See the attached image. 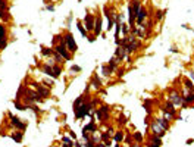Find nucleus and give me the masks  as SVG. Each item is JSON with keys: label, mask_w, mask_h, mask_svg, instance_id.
<instances>
[{"label": "nucleus", "mask_w": 194, "mask_h": 147, "mask_svg": "<svg viewBox=\"0 0 194 147\" xmlns=\"http://www.w3.org/2000/svg\"><path fill=\"white\" fill-rule=\"evenodd\" d=\"M94 35H100L101 34V18L97 16L96 18V22H94Z\"/></svg>", "instance_id": "nucleus-12"}, {"label": "nucleus", "mask_w": 194, "mask_h": 147, "mask_svg": "<svg viewBox=\"0 0 194 147\" xmlns=\"http://www.w3.org/2000/svg\"><path fill=\"white\" fill-rule=\"evenodd\" d=\"M91 109H93V107H91V104H90V102H88V99L85 97V100H84V102H82L81 104H79L78 107H74L75 118H76V119H81V118H84L85 115H88L90 112H93Z\"/></svg>", "instance_id": "nucleus-1"}, {"label": "nucleus", "mask_w": 194, "mask_h": 147, "mask_svg": "<svg viewBox=\"0 0 194 147\" xmlns=\"http://www.w3.org/2000/svg\"><path fill=\"white\" fill-rule=\"evenodd\" d=\"M46 9H47V10H50V12H53V10H54V6H53V5H47Z\"/></svg>", "instance_id": "nucleus-39"}, {"label": "nucleus", "mask_w": 194, "mask_h": 147, "mask_svg": "<svg viewBox=\"0 0 194 147\" xmlns=\"http://www.w3.org/2000/svg\"><path fill=\"white\" fill-rule=\"evenodd\" d=\"M0 9H2V10H6V12H8V5H6V2H5V0H0Z\"/></svg>", "instance_id": "nucleus-32"}, {"label": "nucleus", "mask_w": 194, "mask_h": 147, "mask_svg": "<svg viewBox=\"0 0 194 147\" xmlns=\"http://www.w3.org/2000/svg\"><path fill=\"white\" fill-rule=\"evenodd\" d=\"M113 140H115V143H122L124 141V131H116L113 134Z\"/></svg>", "instance_id": "nucleus-18"}, {"label": "nucleus", "mask_w": 194, "mask_h": 147, "mask_svg": "<svg viewBox=\"0 0 194 147\" xmlns=\"http://www.w3.org/2000/svg\"><path fill=\"white\" fill-rule=\"evenodd\" d=\"M116 65H118V59H116V57L113 56V57H112V59L109 61V63H107V66H109L110 69H112V72H113V71L116 69Z\"/></svg>", "instance_id": "nucleus-20"}, {"label": "nucleus", "mask_w": 194, "mask_h": 147, "mask_svg": "<svg viewBox=\"0 0 194 147\" xmlns=\"http://www.w3.org/2000/svg\"><path fill=\"white\" fill-rule=\"evenodd\" d=\"M51 68H53V75H54V78H58L60 75V72H62L60 66L59 65H51Z\"/></svg>", "instance_id": "nucleus-24"}, {"label": "nucleus", "mask_w": 194, "mask_h": 147, "mask_svg": "<svg viewBox=\"0 0 194 147\" xmlns=\"http://www.w3.org/2000/svg\"><path fill=\"white\" fill-rule=\"evenodd\" d=\"M54 52L59 53L60 56L63 57V61H71V53L68 50L65 41H60L59 44H56V46H54Z\"/></svg>", "instance_id": "nucleus-2"}, {"label": "nucleus", "mask_w": 194, "mask_h": 147, "mask_svg": "<svg viewBox=\"0 0 194 147\" xmlns=\"http://www.w3.org/2000/svg\"><path fill=\"white\" fill-rule=\"evenodd\" d=\"M41 53L44 56H51V54H53V50L49 49V47H41Z\"/></svg>", "instance_id": "nucleus-26"}, {"label": "nucleus", "mask_w": 194, "mask_h": 147, "mask_svg": "<svg viewBox=\"0 0 194 147\" xmlns=\"http://www.w3.org/2000/svg\"><path fill=\"white\" fill-rule=\"evenodd\" d=\"M156 122H157V124H159L165 131H168L169 127H171V125H169V121H166L165 118H159V119H156Z\"/></svg>", "instance_id": "nucleus-16"}, {"label": "nucleus", "mask_w": 194, "mask_h": 147, "mask_svg": "<svg viewBox=\"0 0 194 147\" xmlns=\"http://www.w3.org/2000/svg\"><path fill=\"white\" fill-rule=\"evenodd\" d=\"M132 137H134V140L138 143V144H141V143H143V140H144L143 134H141V132H138V131H137V132H134V135H132Z\"/></svg>", "instance_id": "nucleus-21"}, {"label": "nucleus", "mask_w": 194, "mask_h": 147, "mask_svg": "<svg viewBox=\"0 0 194 147\" xmlns=\"http://www.w3.org/2000/svg\"><path fill=\"white\" fill-rule=\"evenodd\" d=\"M118 124H119V125H125V124H127V118H125V116H119V118H118Z\"/></svg>", "instance_id": "nucleus-34"}, {"label": "nucleus", "mask_w": 194, "mask_h": 147, "mask_svg": "<svg viewBox=\"0 0 194 147\" xmlns=\"http://www.w3.org/2000/svg\"><path fill=\"white\" fill-rule=\"evenodd\" d=\"M3 37H6V28L0 24V38H3Z\"/></svg>", "instance_id": "nucleus-30"}, {"label": "nucleus", "mask_w": 194, "mask_h": 147, "mask_svg": "<svg viewBox=\"0 0 194 147\" xmlns=\"http://www.w3.org/2000/svg\"><path fill=\"white\" fill-rule=\"evenodd\" d=\"M147 18V9L146 8H141L138 10V13H137V19H135V22L138 24V26L143 25V21Z\"/></svg>", "instance_id": "nucleus-10"}, {"label": "nucleus", "mask_w": 194, "mask_h": 147, "mask_svg": "<svg viewBox=\"0 0 194 147\" xmlns=\"http://www.w3.org/2000/svg\"><path fill=\"white\" fill-rule=\"evenodd\" d=\"M53 56H54V59H56V62H60V61H63V57L60 56L59 53H56L54 50H53Z\"/></svg>", "instance_id": "nucleus-35"}, {"label": "nucleus", "mask_w": 194, "mask_h": 147, "mask_svg": "<svg viewBox=\"0 0 194 147\" xmlns=\"http://www.w3.org/2000/svg\"><path fill=\"white\" fill-rule=\"evenodd\" d=\"M6 46H8V40H6V37L0 38V50H3V49H5Z\"/></svg>", "instance_id": "nucleus-28"}, {"label": "nucleus", "mask_w": 194, "mask_h": 147, "mask_svg": "<svg viewBox=\"0 0 194 147\" xmlns=\"http://www.w3.org/2000/svg\"><path fill=\"white\" fill-rule=\"evenodd\" d=\"M94 22H96V18H94L93 15L87 13V15L84 16V24H85L87 33H88V31H94Z\"/></svg>", "instance_id": "nucleus-8"}, {"label": "nucleus", "mask_w": 194, "mask_h": 147, "mask_svg": "<svg viewBox=\"0 0 194 147\" xmlns=\"http://www.w3.org/2000/svg\"><path fill=\"white\" fill-rule=\"evenodd\" d=\"M75 147H82V144H81L79 141H76V143H75Z\"/></svg>", "instance_id": "nucleus-43"}, {"label": "nucleus", "mask_w": 194, "mask_h": 147, "mask_svg": "<svg viewBox=\"0 0 194 147\" xmlns=\"http://www.w3.org/2000/svg\"><path fill=\"white\" fill-rule=\"evenodd\" d=\"M76 28H78V31L81 33L82 37H85V38L88 37V33H87V30L84 28V25H82V22H81V21H78V22H76Z\"/></svg>", "instance_id": "nucleus-17"}, {"label": "nucleus", "mask_w": 194, "mask_h": 147, "mask_svg": "<svg viewBox=\"0 0 194 147\" xmlns=\"http://www.w3.org/2000/svg\"><path fill=\"white\" fill-rule=\"evenodd\" d=\"M43 72H44L47 77L54 78V75H53V68H51V65H49V63H44V65H43Z\"/></svg>", "instance_id": "nucleus-13"}, {"label": "nucleus", "mask_w": 194, "mask_h": 147, "mask_svg": "<svg viewBox=\"0 0 194 147\" xmlns=\"http://www.w3.org/2000/svg\"><path fill=\"white\" fill-rule=\"evenodd\" d=\"M162 143H156V141H149V144H147V147H160Z\"/></svg>", "instance_id": "nucleus-33"}, {"label": "nucleus", "mask_w": 194, "mask_h": 147, "mask_svg": "<svg viewBox=\"0 0 194 147\" xmlns=\"http://www.w3.org/2000/svg\"><path fill=\"white\" fill-rule=\"evenodd\" d=\"M35 91H37L38 94L41 96L43 99H44V97H49V96H50V91H49V88H44L43 85H38V84H37V87H35Z\"/></svg>", "instance_id": "nucleus-11"}, {"label": "nucleus", "mask_w": 194, "mask_h": 147, "mask_svg": "<svg viewBox=\"0 0 194 147\" xmlns=\"http://www.w3.org/2000/svg\"><path fill=\"white\" fill-rule=\"evenodd\" d=\"M165 13H166L165 10H157V12H156V15H154V19H156V21H162L163 16H165Z\"/></svg>", "instance_id": "nucleus-25"}, {"label": "nucleus", "mask_w": 194, "mask_h": 147, "mask_svg": "<svg viewBox=\"0 0 194 147\" xmlns=\"http://www.w3.org/2000/svg\"><path fill=\"white\" fill-rule=\"evenodd\" d=\"M109 112H110V107L107 104H103L100 109H96V110H94V113L97 115V119L101 121V122H104L109 118Z\"/></svg>", "instance_id": "nucleus-3"}, {"label": "nucleus", "mask_w": 194, "mask_h": 147, "mask_svg": "<svg viewBox=\"0 0 194 147\" xmlns=\"http://www.w3.org/2000/svg\"><path fill=\"white\" fill-rule=\"evenodd\" d=\"M190 77H191V79H193V82H194V74H190Z\"/></svg>", "instance_id": "nucleus-44"}, {"label": "nucleus", "mask_w": 194, "mask_h": 147, "mask_svg": "<svg viewBox=\"0 0 194 147\" xmlns=\"http://www.w3.org/2000/svg\"><path fill=\"white\" fill-rule=\"evenodd\" d=\"M62 141L65 143V144H68L69 147H72L74 144H72V141H71V138H68V137H62Z\"/></svg>", "instance_id": "nucleus-31"}, {"label": "nucleus", "mask_w": 194, "mask_h": 147, "mask_svg": "<svg viewBox=\"0 0 194 147\" xmlns=\"http://www.w3.org/2000/svg\"><path fill=\"white\" fill-rule=\"evenodd\" d=\"M13 104H15V107H16L18 110H25V109H28V104L19 103V100H15V102H13Z\"/></svg>", "instance_id": "nucleus-22"}, {"label": "nucleus", "mask_w": 194, "mask_h": 147, "mask_svg": "<svg viewBox=\"0 0 194 147\" xmlns=\"http://www.w3.org/2000/svg\"><path fill=\"white\" fill-rule=\"evenodd\" d=\"M72 72H81V66H78V65H74L72 68H71Z\"/></svg>", "instance_id": "nucleus-36"}, {"label": "nucleus", "mask_w": 194, "mask_h": 147, "mask_svg": "<svg viewBox=\"0 0 194 147\" xmlns=\"http://www.w3.org/2000/svg\"><path fill=\"white\" fill-rule=\"evenodd\" d=\"M150 128H152L153 135H157V137H160V138L163 137V135H165V134H166V131L163 130L160 125H159V124L156 122V119H154V121H153L152 124H150Z\"/></svg>", "instance_id": "nucleus-7"}, {"label": "nucleus", "mask_w": 194, "mask_h": 147, "mask_svg": "<svg viewBox=\"0 0 194 147\" xmlns=\"http://www.w3.org/2000/svg\"><path fill=\"white\" fill-rule=\"evenodd\" d=\"M62 147H69V146H68V144H63V146H62Z\"/></svg>", "instance_id": "nucleus-46"}, {"label": "nucleus", "mask_w": 194, "mask_h": 147, "mask_svg": "<svg viewBox=\"0 0 194 147\" xmlns=\"http://www.w3.org/2000/svg\"><path fill=\"white\" fill-rule=\"evenodd\" d=\"M101 74H103L104 77H109L110 74H112V69H110L107 65H103V66H101Z\"/></svg>", "instance_id": "nucleus-23"}, {"label": "nucleus", "mask_w": 194, "mask_h": 147, "mask_svg": "<svg viewBox=\"0 0 194 147\" xmlns=\"http://www.w3.org/2000/svg\"><path fill=\"white\" fill-rule=\"evenodd\" d=\"M163 118H165L166 121H172V119H174V115H172V113H169V112H165V110H163Z\"/></svg>", "instance_id": "nucleus-29"}, {"label": "nucleus", "mask_w": 194, "mask_h": 147, "mask_svg": "<svg viewBox=\"0 0 194 147\" xmlns=\"http://www.w3.org/2000/svg\"><path fill=\"white\" fill-rule=\"evenodd\" d=\"M69 135H71V137H72L74 140L76 138V135H75V132H74V131H69Z\"/></svg>", "instance_id": "nucleus-41"}, {"label": "nucleus", "mask_w": 194, "mask_h": 147, "mask_svg": "<svg viewBox=\"0 0 194 147\" xmlns=\"http://www.w3.org/2000/svg\"><path fill=\"white\" fill-rule=\"evenodd\" d=\"M121 28H122V33H124V34H128V25L122 24V25H121Z\"/></svg>", "instance_id": "nucleus-38"}, {"label": "nucleus", "mask_w": 194, "mask_h": 147, "mask_svg": "<svg viewBox=\"0 0 194 147\" xmlns=\"http://www.w3.org/2000/svg\"><path fill=\"white\" fill-rule=\"evenodd\" d=\"M63 41H65V44H66L68 50L69 52H75V50H78V46H76L75 40H74V37H72V34H69L68 33L65 37H63Z\"/></svg>", "instance_id": "nucleus-5"}, {"label": "nucleus", "mask_w": 194, "mask_h": 147, "mask_svg": "<svg viewBox=\"0 0 194 147\" xmlns=\"http://www.w3.org/2000/svg\"><path fill=\"white\" fill-rule=\"evenodd\" d=\"M113 147H121V146H119L118 143H116V144H115V146H113Z\"/></svg>", "instance_id": "nucleus-45"}, {"label": "nucleus", "mask_w": 194, "mask_h": 147, "mask_svg": "<svg viewBox=\"0 0 194 147\" xmlns=\"http://www.w3.org/2000/svg\"><path fill=\"white\" fill-rule=\"evenodd\" d=\"M85 147H96V146H94V141H93V140H87Z\"/></svg>", "instance_id": "nucleus-37"}, {"label": "nucleus", "mask_w": 194, "mask_h": 147, "mask_svg": "<svg viewBox=\"0 0 194 147\" xmlns=\"http://www.w3.org/2000/svg\"><path fill=\"white\" fill-rule=\"evenodd\" d=\"M10 137H12V140H15L16 143H21V141H22V138H24V132H22V131H19V132L12 134Z\"/></svg>", "instance_id": "nucleus-19"}, {"label": "nucleus", "mask_w": 194, "mask_h": 147, "mask_svg": "<svg viewBox=\"0 0 194 147\" xmlns=\"http://www.w3.org/2000/svg\"><path fill=\"white\" fill-rule=\"evenodd\" d=\"M162 110H165V112H169V113H172L174 116H175V113H177V110L174 109V104L171 103V102H166L165 103V106H163V109Z\"/></svg>", "instance_id": "nucleus-15"}, {"label": "nucleus", "mask_w": 194, "mask_h": 147, "mask_svg": "<svg viewBox=\"0 0 194 147\" xmlns=\"http://www.w3.org/2000/svg\"><path fill=\"white\" fill-rule=\"evenodd\" d=\"M185 143H187V144H193V143H194V140H193V138H188V140L185 141Z\"/></svg>", "instance_id": "nucleus-42"}, {"label": "nucleus", "mask_w": 194, "mask_h": 147, "mask_svg": "<svg viewBox=\"0 0 194 147\" xmlns=\"http://www.w3.org/2000/svg\"><path fill=\"white\" fill-rule=\"evenodd\" d=\"M90 85H93V88H96V90H100L101 88V81H100V78L97 77V75H94L93 79H91V84Z\"/></svg>", "instance_id": "nucleus-14"}, {"label": "nucleus", "mask_w": 194, "mask_h": 147, "mask_svg": "<svg viewBox=\"0 0 194 147\" xmlns=\"http://www.w3.org/2000/svg\"><path fill=\"white\" fill-rule=\"evenodd\" d=\"M125 56H127V49H125V46H118V49L115 50V57L118 59V62L124 61Z\"/></svg>", "instance_id": "nucleus-9"}, {"label": "nucleus", "mask_w": 194, "mask_h": 147, "mask_svg": "<svg viewBox=\"0 0 194 147\" xmlns=\"http://www.w3.org/2000/svg\"><path fill=\"white\" fill-rule=\"evenodd\" d=\"M8 116H9V119H10V124H12L15 128H18L19 131H24L26 128V124H25V122H21V119H19V118H16V116H15L12 112H9Z\"/></svg>", "instance_id": "nucleus-4"}, {"label": "nucleus", "mask_w": 194, "mask_h": 147, "mask_svg": "<svg viewBox=\"0 0 194 147\" xmlns=\"http://www.w3.org/2000/svg\"><path fill=\"white\" fill-rule=\"evenodd\" d=\"M87 38H88V41H90V43H93L94 40H96V35H91V37H87Z\"/></svg>", "instance_id": "nucleus-40"}, {"label": "nucleus", "mask_w": 194, "mask_h": 147, "mask_svg": "<svg viewBox=\"0 0 194 147\" xmlns=\"http://www.w3.org/2000/svg\"><path fill=\"white\" fill-rule=\"evenodd\" d=\"M184 85H185V88L190 91V90H194V82H191L190 79H185L184 81Z\"/></svg>", "instance_id": "nucleus-27"}, {"label": "nucleus", "mask_w": 194, "mask_h": 147, "mask_svg": "<svg viewBox=\"0 0 194 147\" xmlns=\"http://www.w3.org/2000/svg\"><path fill=\"white\" fill-rule=\"evenodd\" d=\"M169 102L174 104V106H179V104H182V96L179 94L178 91H175V90H171Z\"/></svg>", "instance_id": "nucleus-6"}]
</instances>
